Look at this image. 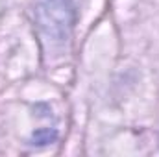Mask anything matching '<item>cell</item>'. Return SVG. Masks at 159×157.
<instances>
[{
    "mask_svg": "<svg viewBox=\"0 0 159 157\" xmlns=\"http://www.w3.org/2000/svg\"><path fill=\"white\" fill-rule=\"evenodd\" d=\"M74 24L72 0H37L35 2V26L41 41L50 50H61L69 39Z\"/></svg>",
    "mask_w": 159,
    "mask_h": 157,
    "instance_id": "6da1fadb",
    "label": "cell"
}]
</instances>
